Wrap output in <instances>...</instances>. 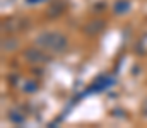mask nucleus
Listing matches in <instances>:
<instances>
[{
	"mask_svg": "<svg viewBox=\"0 0 147 128\" xmlns=\"http://www.w3.org/2000/svg\"><path fill=\"white\" fill-rule=\"evenodd\" d=\"M65 38L60 36L58 33H45L39 36L38 44L45 50H50V51H62L65 48Z\"/></svg>",
	"mask_w": 147,
	"mask_h": 128,
	"instance_id": "f257e3e1",
	"label": "nucleus"
}]
</instances>
